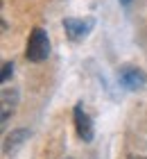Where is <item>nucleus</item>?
Wrapping results in <instances>:
<instances>
[{
	"label": "nucleus",
	"instance_id": "nucleus-1",
	"mask_svg": "<svg viewBox=\"0 0 147 159\" xmlns=\"http://www.w3.org/2000/svg\"><path fill=\"white\" fill-rule=\"evenodd\" d=\"M50 55V39L45 30H41V27H36V30H32V34H29L27 39V48H25V57L29 61L39 64L43 59H48Z\"/></svg>",
	"mask_w": 147,
	"mask_h": 159
},
{
	"label": "nucleus",
	"instance_id": "nucleus-2",
	"mask_svg": "<svg viewBox=\"0 0 147 159\" xmlns=\"http://www.w3.org/2000/svg\"><path fill=\"white\" fill-rule=\"evenodd\" d=\"M91 27H93V18H66L63 20V30L66 34H68V39L70 41H79V39H84L88 32H91Z\"/></svg>",
	"mask_w": 147,
	"mask_h": 159
},
{
	"label": "nucleus",
	"instance_id": "nucleus-3",
	"mask_svg": "<svg viewBox=\"0 0 147 159\" xmlns=\"http://www.w3.org/2000/svg\"><path fill=\"white\" fill-rule=\"evenodd\" d=\"M75 127H77V134H79V139H82V141H86V143L93 141V120L84 111L82 105L75 107Z\"/></svg>",
	"mask_w": 147,
	"mask_h": 159
},
{
	"label": "nucleus",
	"instance_id": "nucleus-4",
	"mask_svg": "<svg viewBox=\"0 0 147 159\" xmlns=\"http://www.w3.org/2000/svg\"><path fill=\"white\" fill-rule=\"evenodd\" d=\"M120 82L127 86V89H138V86H143V73L136 68H122L120 70Z\"/></svg>",
	"mask_w": 147,
	"mask_h": 159
},
{
	"label": "nucleus",
	"instance_id": "nucleus-5",
	"mask_svg": "<svg viewBox=\"0 0 147 159\" xmlns=\"http://www.w3.org/2000/svg\"><path fill=\"white\" fill-rule=\"evenodd\" d=\"M27 134H29L27 129H16V132H14L11 136H7V141H5V152H7V155H11L14 150H16L20 143L27 139Z\"/></svg>",
	"mask_w": 147,
	"mask_h": 159
},
{
	"label": "nucleus",
	"instance_id": "nucleus-6",
	"mask_svg": "<svg viewBox=\"0 0 147 159\" xmlns=\"http://www.w3.org/2000/svg\"><path fill=\"white\" fill-rule=\"evenodd\" d=\"M11 73H14V64H11V61H5V64H2V77H0V80H2V84L9 82Z\"/></svg>",
	"mask_w": 147,
	"mask_h": 159
},
{
	"label": "nucleus",
	"instance_id": "nucleus-7",
	"mask_svg": "<svg viewBox=\"0 0 147 159\" xmlns=\"http://www.w3.org/2000/svg\"><path fill=\"white\" fill-rule=\"evenodd\" d=\"M120 2H122V5H129V2H131V0H120Z\"/></svg>",
	"mask_w": 147,
	"mask_h": 159
},
{
	"label": "nucleus",
	"instance_id": "nucleus-8",
	"mask_svg": "<svg viewBox=\"0 0 147 159\" xmlns=\"http://www.w3.org/2000/svg\"><path fill=\"white\" fill-rule=\"evenodd\" d=\"M129 159H145V157H129Z\"/></svg>",
	"mask_w": 147,
	"mask_h": 159
}]
</instances>
